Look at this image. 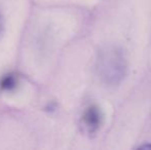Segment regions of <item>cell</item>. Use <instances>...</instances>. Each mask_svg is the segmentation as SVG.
<instances>
[{"label":"cell","instance_id":"1","mask_svg":"<svg viewBox=\"0 0 151 150\" xmlns=\"http://www.w3.org/2000/svg\"><path fill=\"white\" fill-rule=\"evenodd\" d=\"M81 121L88 133L93 134L97 132L102 123V113L99 107L96 105H91L88 107L82 114Z\"/></svg>","mask_w":151,"mask_h":150},{"label":"cell","instance_id":"2","mask_svg":"<svg viewBox=\"0 0 151 150\" xmlns=\"http://www.w3.org/2000/svg\"><path fill=\"white\" fill-rule=\"evenodd\" d=\"M16 84V80L12 76H7L5 77L3 80H2V83H1V86L3 88H6V90H9L12 85Z\"/></svg>","mask_w":151,"mask_h":150},{"label":"cell","instance_id":"3","mask_svg":"<svg viewBox=\"0 0 151 150\" xmlns=\"http://www.w3.org/2000/svg\"><path fill=\"white\" fill-rule=\"evenodd\" d=\"M140 148L142 149H147V148H151V145H143V146H141Z\"/></svg>","mask_w":151,"mask_h":150},{"label":"cell","instance_id":"4","mask_svg":"<svg viewBox=\"0 0 151 150\" xmlns=\"http://www.w3.org/2000/svg\"><path fill=\"white\" fill-rule=\"evenodd\" d=\"M1 30H2V17L0 14V33H1Z\"/></svg>","mask_w":151,"mask_h":150}]
</instances>
